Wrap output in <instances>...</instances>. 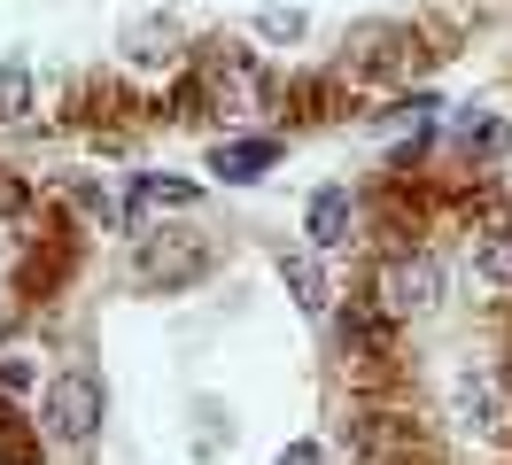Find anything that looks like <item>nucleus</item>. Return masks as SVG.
Here are the masks:
<instances>
[{
    "instance_id": "obj_1",
    "label": "nucleus",
    "mask_w": 512,
    "mask_h": 465,
    "mask_svg": "<svg viewBox=\"0 0 512 465\" xmlns=\"http://www.w3.org/2000/svg\"><path fill=\"white\" fill-rule=\"evenodd\" d=\"M210 264H218L210 233H140V248H132V272L148 287H194Z\"/></svg>"
},
{
    "instance_id": "obj_2",
    "label": "nucleus",
    "mask_w": 512,
    "mask_h": 465,
    "mask_svg": "<svg viewBox=\"0 0 512 465\" xmlns=\"http://www.w3.org/2000/svg\"><path fill=\"white\" fill-rule=\"evenodd\" d=\"M101 411H109V396H101L94 372H63V380L47 388V434H55L63 450L94 442V434H101Z\"/></svg>"
},
{
    "instance_id": "obj_3",
    "label": "nucleus",
    "mask_w": 512,
    "mask_h": 465,
    "mask_svg": "<svg viewBox=\"0 0 512 465\" xmlns=\"http://www.w3.org/2000/svg\"><path fill=\"white\" fill-rule=\"evenodd\" d=\"M443 303V264L419 248V256H388L381 264V310L388 318H427Z\"/></svg>"
},
{
    "instance_id": "obj_4",
    "label": "nucleus",
    "mask_w": 512,
    "mask_h": 465,
    "mask_svg": "<svg viewBox=\"0 0 512 465\" xmlns=\"http://www.w3.org/2000/svg\"><path fill=\"white\" fill-rule=\"evenodd\" d=\"M202 78H210V93H218V109H249L256 101V62L241 55V47H225V39L202 47Z\"/></svg>"
},
{
    "instance_id": "obj_5",
    "label": "nucleus",
    "mask_w": 512,
    "mask_h": 465,
    "mask_svg": "<svg viewBox=\"0 0 512 465\" xmlns=\"http://www.w3.org/2000/svg\"><path fill=\"white\" fill-rule=\"evenodd\" d=\"M350 225H357L350 186H319V194L303 202V233H311V248H342V241H350Z\"/></svg>"
},
{
    "instance_id": "obj_6",
    "label": "nucleus",
    "mask_w": 512,
    "mask_h": 465,
    "mask_svg": "<svg viewBox=\"0 0 512 465\" xmlns=\"http://www.w3.org/2000/svg\"><path fill=\"white\" fill-rule=\"evenodd\" d=\"M280 287H288V295H295V310H311V318H319V310L334 303L319 248H288V256H280Z\"/></svg>"
},
{
    "instance_id": "obj_7",
    "label": "nucleus",
    "mask_w": 512,
    "mask_h": 465,
    "mask_svg": "<svg viewBox=\"0 0 512 465\" xmlns=\"http://www.w3.org/2000/svg\"><path fill=\"white\" fill-rule=\"evenodd\" d=\"M272 163H280V140H225V148L210 155V171H218L225 186H256Z\"/></svg>"
},
{
    "instance_id": "obj_8",
    "label": "nucleus",
    "mask_w": 512,
    "mask_h": 465,
    "mask_svg": "<svg viewBox=\"0 0 512 465\" xmlns=\"http://www.w3.org/2000/svg\"><path fill=\"white\" fill-rule=\"evenodd\" d=\"M458 148L474 155V163H505V148H512V124L497 117V109H466V117H458Z\"/></svg>"
},
{
    "instance_id": "obj_9",
    "label": "nucleus",
    "mask_w": 512,
    "mask_h": 465,
    "mask_svg": "<svg viewBox=\"0 0 512 465\" xmlns=\"http://www.w3.org/2000/svg\"><path fill=\"white\" fill-rule=\"evenodd\" d=\"M125 55L140 62V70L171 62V55H179V31H171V16H140V24H125Z\"/></svg>"
},
{
    "instance_id": "obj_10",
    "label": "nucleus",
    "mask_w": 512,
    "mask_h": 465,
    "mask_svg": "<svg viewBox=\"0 0 512 465\" xmlns=\"http://www.w3.org/2000/svg\"><path fill=\"white\" fill-rule=\"evenodd\" d=\"M32 101H39L32 62H24V55H8V62H0V124H24V117H32Z\"/></svg>"
},
{
    "instance_id": "obj_11",
    "label": "nucleus",
    "mask_w": 512,
    "mask_h": 465,
    "mask_svg": "<svg viewBox=\"0 0 512 465\" xmlns=\"http://www.w3.org/2000/svg\"><path fill=\"white\" fill-rule=\"evenodd\" d=\"M396 47H404V31H396V24H365V31H357L350 70H357V78H365V70H388V62H396Z\"/></svg>"
},
{
    "instance_id": "obj_12",
    "label": "nucleus",
    "mask_w": 512,
    "mask_h": 465,
    "mask_svg": "<svg viewBox=\"0 0 512 465\" xmlns=\"http://www.w3.org/2000/svg\"><path fill=\"white\" fill-rule=\"evenodd\" d=\"M187 202H194L187 179H156V171L132 179V210H187Z\"/></svg>"
},
{
    "instance_id": "obj_13",
    "label": "nucleus",
    "mask_w": 512,
    "mask_h": 465,
    "mask_svg": "<svg viewBox=\"0 0 512 465\" xmlns=\"http://www.w3.org/2000/svg\"><path fill=\"white\" fill-rule=\"evenodd\" d=\"M458 411H466V427H505L497 380H466V388H458Z\"/></svg>"
},
{
    "instance_id": "obj_14",
    "label": "nucleus",
    "mask_w": 512,
    "mask_h": 465,
    "mask_svg": "<svg viewBox=\"0 0 512 465\" xmlns=\"http://www.w3.org/2000/svg\"><path fill=\"white\" fill-rule=\"evenodd\" d=\"M474 264H481V279H489V287H505V295H512V225L481 241V256H474Z\"/></svg>"
},
{
    "instance_id": "obj_15",
    "label": "nucleus",
    "mask_w": 512,
    "mask_h": 465,
    "mask_svg": "<svg viewBox=\"0 0 512 465\" xmlns=\"http://www.w3.org/2000/svg\"><path fill=\"white\" fill-rule=\"evenodd\" d=\"M334 334H342V349H357V357H381V318H373V310H342Z\"/></svg>"
},
{
    "instance_id": "obj_16",
    "label": "nucleus",
    "mask_w": 512,
    "mask_h": 465,
    "mask_svg": "<svg viewBox=\"0 0 512 465\" xmlns=\"http://www.w3.org/2000/svg\"><path fill=\"white\" fill-rule=\"evenodd\" d=\"M256 31H264V39H303L311 16H303V8H256Z\"/></svg>"
},
{
    "instance_id": "obj_17",
    "label": "nucleus",
    "mask_w": 512,
    "mask_h": 465,
    "mask_svg": "<svg viewBox=\"0 0 512 465\" xmlns=\"http://www.w3.org/2000/svg\"><path fill=\"white\" fill-rule=\"evenodd\" d=\"M32 388V365L24 357H0V396H24Z\"/></svg>"
},
{
    "instance_id": "obj_18",
    "label": "nucleus",
    "mask_w": 512,
    "mask_h": 465,
    "mask_svg": "<svg viewBox=\"0 0 512 465\" xmlns=\"http://www.w3.org/2000/svg\"><path fill=\"white\" fill-rule=\"evenodd\" d=\"M272 465H326V458H319V442H288V450H280Z\"/></svg>"
},
{
    "instance_id": "obj_19",
    "label": "nucleus",
    "mask_w": 512,
    "mask_h": 465,
    "mask_svg": "<svg viewBox=\"0 0 512 465\" xmlns=\"http://www.w3.org/2000/svg\"><path fill=\"white\" fill-rule=\"evenodd\" d=\"M8 326H16V303H0V334H8Z\"/></svg>"
}]
</instances>
